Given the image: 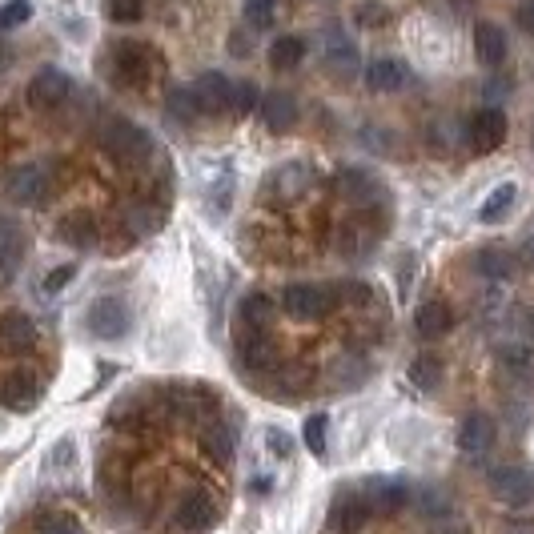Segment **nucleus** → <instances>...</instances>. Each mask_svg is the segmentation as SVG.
<instances>
[{
	"label": "nucleus",
	"instance_id": "nucleus-14",
	"mask_svg": "<svg viewBox=\"0 0 534 534\" xmlns=\"http://www.w3.org/2000/svg\"><path fill=\"white\" fill-rule=\"evenodd\" d=\"M334 189L350 201V205H374L378 197H382V181L374 177V173H366V169H358V165H346V169H338V177H334Z\"/></svg>",
	"mask_w": 534,
	"mask_h": 534
},
{
	"label": "nucleus",
	"instance_id": "nucleus-5",
	"mask_svg": "<svg viewBox=\"0 0 534 534\" xmlns=\"http://www.w3.org/2000/svg\"><path fill=\"white\" fill-rule=\"evenodd\" d=\"M490 494L510 510L534 506V470L530 466H498L490 474Z\"/></svg>",
	"mask_w": 534,
	"mask_h": 534
},
{
	"label": "nucleus",
	"instance_id": "nucleus-9",
	"mask_svg": "<svg viewBox=\"0 0 534 534\" xmlns=\"http://www.w3.org/2000/svg\"><path fill=\"white\" fill-rule=\"evenodd\" d=\"M69 93H73V81H69V73H61V69H41L33 81H29V89H25V101H29V109H37V113H53V109H61L65 101H69Z\"/></svg>",
	"mask_w": 534,
	"mask_h": 534
},
{
	"label": "nucleus",
	"instance_id": "nucleus-8",
	"mask_svg": "<svg viewBox=\"0 0 534 534\" xmlns=\"http://www.w3.org/2000/svg\"><path fill=\"white\" fill-rule=\"evenodd\" d=\"M41 394H45V378L37 370H9L5 378H0V406H9L17 414L37 410Z\"/></svg>",
	"mask_w": 534,
	"mask_h": 534
},
{
	"label": "nucleus",
	"instance_id": "nucleus-39",
	"mask_svg": "<svg viewBox=\"0 0 534 534\" xmlns=\"http://www.w3.org/2000/svg\"><path fill=\"white\" fill-rule=\"evenodd\" d=\"M73 282H77V261H65V265H53V270L45 274L41 290H45V294H61V290H69Z\"/></svg>",
	"mask_w": 534,
	"mask_h": 534
},
{
	"label": "nucleus",
	"instance_id": "nucleus-38",
	"mask_svg": "<svg viewBox=\"0 0 534 534\" xmlns=\"http://www.w3.org/2000/svg\"><path fill=\"white\" fill-rule=\"evenodd\" d=\"M253 109H261V89L253 81H233V113L249 117Z\"/></svg>",
	"mask_w": 534,
	"mask_h": 534
},
{
	"label": "nucleus",
	"instance_id": "nucleus-29",
	"mask_svg": "<svg viewBox=\"0 0 534 534\" xmlns=\"http://www.w3.org/2000/svg\"><path fill=\"white\" fill-rule=\"evenodd\" d=\"M165 109H169V117H177L181 125H197V121L205 117V109H201L193 85H173V89L165 93Z\"/></svg>",
	"mask_w": 534,
	"mask_h": 534
},
{
	"label": "nucleus",
	"instance_id": "nucleus-24",
	"mask_svg": "<svg viewBox=\"0 0 534 534\" xmlns=\"http://www.w3.org/2000/svg\"><path fill=\"white\" fill-rule=\"evenodd\" d=\"M474 57L486 65V69H498L506 61V33L494 25V21H478L474 25Z\"/></svg>",
	"mask_w": 534,
	"mask_h": 534
},
{
	"label": "nucleus",
	"instance_id": "nucleus-28",
	"mask_svg": "<svg viewBox=\"0 0 534 534\" xmlns=\"http://www.w3.org/2000/svg\"><path fill=\"white\" fill-rule=\"evenodd\" d=\"M261 117L274 133H286L298 125V101L290 93H270V97H261Z\"/></svg>",
	"mask_w": 534,
	"mask_h": 534
},
{
	"label": "nucleus",
	"instance_id": "nucleus-4",
	"mask_svg": "<svg viewBox=\"0 0 534 534\" xmlns=\"http://www.w3.org/2000/svg\"><path fill=\"white\" fill-rule=\"evenodd\" d=\"M282 314L294 318V322H318L326 318L330 310H338V294L330 286H290L282 294Z\"/></svg>",
	"mask_w": 534,
	"mask_h": 534
},
{
	"label": "nucleus",
	"instance_id": "nucleus-22",
	"mask_svg": "<svg viewBox=\"0 0 534 534\" xmlns=\"http://www.w3.org/2000/svg\"><path fill=\"white\" fill-rule=\"evenodd\" d=\"M201 446H205L217 462H233V454H237V430H233V422L221 418V414H213V418L201 426Z\"/></svg>",
	"mask_w": 534,
	"mask_h": 534
},
{
	"label": "nucleus",
	"instance_id": "nucleus-23",
	"mask_svg": "<svg viewBox=\"0 0 534 534\" xmlns=\"http://www.w3.org/2000/svg\"><path fill=\"white\" fill-rule=\"evenodd\" d=\"M474 270H478V278H486V282H510L514 270H518V257H514L510 249H502V245H486V249H478V257H474Z\"/></svg>",
	"mask_w": 534,
	"mask_h": 534
},
{
	"label": "nucleus",
	"instance_id": "nucleus-45",
	"mask_svg": "<svg viewBox=\"0 0 534 534\" xmlns=\"http://www.w3.org/2000/svg\"><path fill=\"white\" fill-rule=\"evenodd\" d=\"M514 21H518V29L526 37H534V0H522V5L514 9Z\"/></svg>",
	"mask_w": 534,
	"mask_h": 534
},
{
	"label": "nucleus",
	"instance_id": "nucleus-41",
	"mask_svg": "<svg viewBox=\"0 0 534 534\" xmlns=\"http://www.w3.org/2000/svg\"><path fill=\"white\" fill-rule=\"evenodd\" d=\"M33 17V5L29 0H9L5 9H0V33H9V29H21L25 21Z\"/></svg>",
	"mask_w": 534,
	"mask_h": 534
},
{
	"label": "nucleus",
	"instance_id": "nucleus-17",
	"mask_svg": "<svg viewBox=\"0 0 534 534\" xmlns=\"http://www.w3.org/2000/svg\"><path fill=\"white\" fill-rule=\"evenodd\" d=\"M25 261V233L17 221H0V286H9L21 274Z\"/></svg>",
	"mask_w": 534,
	"mask_h": 534
},
{
	"label": "nucleus",
	"instance_id": "nucleus-34",
	"mask_svg": "<svg viewBox=\"0 0 534 534\" xmlns=\"http://www.w3.org/2000/svg\"><path fill=\"white\" fill-rule=\"evenodd\" d=\"M326 434H330V414H310V418H306V426H302L306 450L322 458V454H326V446H330V442H326Z\"/></svg>",
	"mask_w": 534,
	"mask_h": 534
},
{
	"label": "nucleus",
	"instance_id": "nucleus-27",
	"mask_svg": "<svg viewBox=\"0 0 534 534\" xmlns=\"http://www.w3.org/2000/svg\"><path fill=\"white\" fill-rule=\"evenodd\" d=\"M514 201H518V185H514V181L494 185V189L486 193V201L478 205V221H482V225H502V221L510 217Z\"/></svg>",
	"mask_w": 534,
	"mask_h": 534
},
{
	"label": "nucleus",
	"instance_id": "nucleus-31",
	"mask_svg": "<svg viewBox=\"0 0 534 534\" xmlns=\"http://www.w3.org/2000/svg\"><path fill=\"white\" fill-rule=\"evenodd\" d=\"M306 61V41L302 37H278L274 45H270V69L274 73H290V69H298Z\"/></svg>",
	"mask_w": 534,
	"mask_h": 534
},
{
	"label": "nucleus",
	"instance_id": "nucleus-20",
	"mask_svg": "<svg viewBox=\"0 0 534 534\" xmlns=\"http://www.w3.org/2000/svg\"><path fill=\"white\" fill-rule=\"evenodd\" d=\"M366 85H370V93H398L410 85V69L398 57H378L366 65Z\"/></svg>",
	"mask_w": 534,
	"mask_h": 534
},
{
	"label": "nucleus",
	"instance_id": "nucleus-25",
	"mask_svg": "<svg viewBox=\"0 0 534 534\" xmlns=\"http://www.w3.org/2000/svg\"><path fill=\"white\" fill-rule=\"evenodd\" d=\"M414 330H418L422 338H446V334L454 330V306L442 302V298L418 306V314H414Z\"/></svg>",
	"mask_w": 534,
	"mask_h": 534
},
{
	"label": "nucleus",
	"instance_id": "nucleus-18",
	"mask_svg": "<svg viewBox=\"0 0 534 534\" xmlns=\"http://www.w3.org/2000/svg\"><path fill=\"white\" fill-rule=\"evenodd\" d=\"M326 73L334 81H350L358 73V49L342 37V29H326Z\"/></svg>",
	"mask_w": 534,
	"mask_h": 534
},
{
	"label": "nucleus",
	"instance_id": "nucleus-13",
	"mask_svg": "<svg viewBox=\"0 0 534 534\" xmlns=\"http://www.w3.org/2000/svg\"><path fill=\"white\" fill-rule=\"evenodd\" d=\"M310 181H314V169L306 161H286V165H274L265 173V193L278 197V201H290V197L306 193Z\"/></svg>",
	"mask_w": 534,
	"mask_h": 534
},
{
	"label": "nucleus",
	"instance_id": "nucleus-48",
	"mask_svg": "<svg viewBox=\"0 0 534 534\" xmlns=\"http://www.w3.org/2000/svg\"><path fill=\"white\" fill-rule=\"evenodd\" d=\"M530 145H534V141H530Z\"/></svg>",
	"mask_w": 534,
	"mask_h": 534
},
{
	"label": "nucleus",
	"instance_id": "nucleus-47",
	"mask_svg": "<svg viewBox=\"0 0 534 534\" xmlns=\"http://www.w3.org/2000/svg\"><path fill=\"white\" fill-rule=\"evenodd\" d=\"M506 534H534V522H510Z\"/></svg>",
	"mask_w": 534,
	"mask_h": 534
},
{
	"label": "nucleus",
	"instance_id": "nucleus-44",
	"mask_svg": "<svg viewBox=\"0 0 534 534\" xmlns=\"http://www.w3.org/2000/svg\"><path fill=\"white\" fill-rule=\"evenodd\" d=\"M354 17H358V25H362V29H378V25H386V17H390V13H386L382 5H358V13H354Z\"/></svg>",
	"mask_w": 534,
	"mask_h": 534
},
{
	"label": "nucleus",
	"instance_id": "nucleus-46",
	"mask_svg": "<svg viewBox=\"0 0 534 534\" xmlns=\"http://www.w3.org/2000/svg\"><path fill=\"white\" fill-rule=\"evenodd\" d=\"M229 53L233 57H249V33L245 29H233L229 33Z\"/></svg>",
	"mask_w": 534,
	"mask_h": 534
},
{
	"label": "nucleus",
	"instance_id": "nucleus-3",
	"mask_svg": "<svg viewBox=\"0 0 534 534\" xmlns=\"http://www.w3.org/2000/svg\"><path fill=\"white\" fill-rule=\"evenodd\" d=\"M109 65H113V77H117L121 85L145 89L149 77H153V69H157V57H153V49L141 45V41H121V45L113 49Z\"/></svg>",
	"mask_w": 534,
	"mask_h": 534
},
{
	"label": "nucleus",
	"instance_id": "nucleus-21",
	"mask_svg": "<svg viewBox=\"0 0 534 534\" xmlns=\"http://www.w3.org/2000/svg\"><path fill=\"white\" fill-rule=\"evenodd\" d=\"M193 89L205 113H233V81L225 73H201Z\"/></svg>",
	"mask_w": 534,
	"mask_h": 534
},
{
	"label": "nucleus",
	"instance_id": "nucleus-37",
	"mask_svg": "<svg viewBox=\"0 0 534 534\" xmlns=\"http://www.w3.org/2000/svg\"><path fill=\"white\" fill-rule=\"evenodd\" d=\"M245 21L249 29H270L278 21V0H245Z\"/></svg>",
	"mask_w": 534,
	"mask_h": 534
},
{
	"label": "nucleus",
	"instance_id": "nucleus-40",
	"mask_svg": "<svg viewBox=\"0 0 534 534\" xmlns=\"http://www.w3.org/2000/svg\"><path fill=\"white\" fill-rule=\"evenodd\" d=\"M33 534H85V530H81V522H77L73 514H61V510H57V514H45V518L37 522Z\"/></svg>",
	"mask_w": 534,
	"mask_h": 534
},
{
	"label": "nucleus",
	"instance_id": "nucleus-35",
	"mask_svg": "<svg viewBox=\"0 0 534 534\" xmlns=\"http://www.w3.org/2000/svg\"><path fill=\"white\" fill-rule=\"evenodd\" d=\"M125 221H129V237H145V233H153L161 225V209L157 205H133L125 213Z\"/></svg>",
	"mask_w": 534,
	"mask_h": 534
},
{
	"label": "nucleus",
	"instance_id": "nucleus-33",
	"mask_svg": "<svg viewBox=\"0 0 534 534\" xmlns=\"http://www.w3.org/2000/svg\"><path fill=\"white\" fill-rule=\"evenodd\" d=\"M45 462H49V470H57V474L77 470V462H81V446H77V438H73V434H61V438L49 446Z\"/></svg>",
	"mask_w": 534,
	"mask_h": 534
},
{
	"label": "nucleus",
	"instance_id": "nucleus-43",
	"mask_svg": "<svg viewBox=\"0 0 534 534\" xmlns=\"http://www.w3.org/2000/svg\"><path fill=\"white\" fill-rule=\"evenodd\" d=\"M422 514H450V498L442 490H422V502H418Z\"/></svg>",
	"mask_w": 534,
	"mask_h": 534
},
{
	"label": "nucleus",
	"instance_id": "nucleus-6",
	"mask_svg": "<svg viewBox=\"0 0 534 534\" xmlns=\"http://www.w3.org/2000/svg\"><path fill=\"white\" fill-rule=\"evenodd\" d=\"M0 193H5L13 205H41L49 197V173L41 165H13L0 181Z\"/></svg>",
	"mask_w": 534,
	"mask_h": 534
},
{
	"label": "nucleus",
	"instance_id": "nucleus-15",
	"mask_svg": "<svg viewBox=\"0 0 534 534\" xmlns=\"http://www.w3.org/2000/svg\"><path fill=\"white\" fill-rule=\"evenodd\" d=\"M57 237L65 245H73V249H97L101 245V225H97V217L89 209H73V213H65L57 221Z\"/></svg>",
	"mask_w": 534,
	"mask_h": 534
},
{
	"label": "nucleus",
	"instance_id": "nucleus-7",
	"mask_svg": "<svg viewBox=\"0 0 534 534\" xmlns=\"http://www.w3.org/2000/svg\"><path fill=\"white\" fill-rule=\"evenodd\" d=\"M217 518H221V506H217V498H213V494H205V490H189V494H181V498H177V510H173L177 530L205 534V530H213V526H217Z\"/></svg>",
	"mask_w": 534,
	"mask_h": 534
},
{
	"label": "nucleus",
	"instance_id": "nucleus-42",
	"mask_svg": "<svg viewBox=\"0 0 534 534\" xmlns=\"http://www.w3.org/2000/svg\"><path fill=\"white\" fill-rule=\"evenodd\" d=\"M265 450H270V458L286 462L294 454V442H290V434L282 426H270V430H265Z\"/></svg>",
	"mask_w": 534,
	"mask_h": 534
},
{
	"label": "nucleus",
	"instance_id": "nucleus-2",
	"mask_svg": "<svg viewBox=\"0 0 534 534\" xmlns=\"http://www.w3.org/2000/svg\"><path fill=\"white\" fill-rule=\"evenodd\" d=\"M101 145L113 153V157H121L125 165H145V161H153V137L145 133V129H137L133 121H125V117H117V121H109L105 129H101Z\"/></svg>",
	"mask_w": 534,
	"mask_h": 534
},
{
	"label": "nucleus",
	"instance_id": "nucleus-16",
	"mask_svg": "<svg viewBox=\"0 0 534 534\" xmlns=\"http://www.w3.org/2000/svg\"><path fill=\"white\" fill-rule=\"evenodd\" d=\"M370 518H374V510H370V498H366V490L338 494V502H334V514H330V522H334V530H338V534H358V530H362Z\"/></svg>",
	"mask_w": 534,
	"mask_h": 534
},
{
	"label": "nucleus",
	"instance_id": "nucleus-30",
	"mask_svg": "<svg viewBox=\"0 0 534 534\" xmlns=\"http://www.w3.org/2000/svg\"><path fill=\"white\" fill-rule=\"evenodd\" d=\"M0 342L9 350H33L37 346V326L29 314H5L0 318Z\"/></svg>",
	"mask_w": 534,
	"mask_h": 534
},
{
	"label": "nucleus",
	"instance_id": "nucleus-36",
	"mask_svg": "<svg viewBox=\"0 0 534 534\" xmlns=\"http://www.w3.org/2000/svg\"><path fill=\"white\" fill-rule=\"evenodd\" d=\"M105 13L113 25H137L145 17V0H105Z\"/></svg>",
	"mask_w": 534,
	"mask_h": 534
},
{
	"label": "nucleus",
	"instance_id": "nucleus-10",
	"mask_svg": "<svg viewBox=\"0 0 534 534\" xmlns=\"http://www.w3.org/2000/svg\"><path fill=\"white\" fill-rule=\"evenodd\" d=\"M237 362L249 378H270L278 374V346L274 334H237Z\"/></svg>",
	"mask_w": 534,
	"mask_h": 534
},
{
	"label": "nucleus",
	"instance_id": "nucleus-26",
	"mask_svg": "<svg viewBox=\"0 0 534 534\" xmlns=\"http://www.w3.org/2000/svg\"><path fill=\"white\" fill-rule=\"evenodd\" d=\"M362 490H366L374 514H394V510H402L410 502V490L402 482H390V478H370Z\"/></svg>",
	"mask_w": 534,
	"mask_h": 534
},
{
	"label": "nucleus",
	"instance_id": "nucleus-19",
	"mask_svg": "<svg viewBox=\"0 0 534 534\" xmlns=\"http://www.w3.org/2000/svg\"><path fill=\"white\" fill-rule=\"evenodd\" d=\"M494 438H498V426H494V418L482 414V410L466 414L462 426H458V446H462V454H486V450L494 446Z\"/></svg>",
	"mask_w": 534,
	"mask_h": 534
},
{
	"label": "nucleus",
	"instance_id": "nucleus-12",
	"mask_svg": "<svg viewBox=\"0 0 534 534\" xmlns=\"http://www.w3.org/2000/svg\"><path fill=\"white\" fill-rule=\"evenodd\" d=\"M466 141L478 149V153H494L502 141H506V113L498 105H486L470 117L466 125Z\"/></svg>",
	"mask_w": 534,
	"mask_h": 534
},
{
	"label": "nucleus",
	"instance_id": "nucleus-1",
	"mask_svg": "<svg viewBox=\"0 0 534 534\" xmlns=\"http://www.w3.org/2000/svg\"><path fill=\"white\" fill-rule=\"evenodd\" d=\"M85 330L97 338V342H121L129 330H133V310L125 298H93L89 310H85Z\"/></svg>",
	"mask_w": 534,
	"mask_h": 534
},
{
	"label": "nucleus",
	"instance_id": "nucleus-11",
	"mask_svg": "<svg viewBox=\"0 0 534 534\" xmlns=\"http://www.w3.org/2000/svg\"><path fill=\"white\" fill-rule=\"evenodd\" d=\"M282 306L270 298V294H245L241 306H237V334H274V322H278Z\"/></svg>",
	"mask_w": 534,
	"mask_h": 534
},
{
	"label": "nucleus",
	"instance_id": "nucleus-32",
	"mask_svg": "<svg viewBox=\"0 0 534 534\" xmlns=\"http://www.w3.org/2000/svg\"><path fill=\"white\" fill-rule=\"evenodd\" d=\"M442 358L438 354H418L414 362H410V370H406V378H410V386L414 390H438V382H442Z\"/></svg>",
	"mask_w": 534,
	"mask_h": 534
}]
</instances>
